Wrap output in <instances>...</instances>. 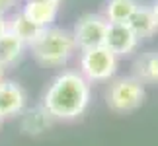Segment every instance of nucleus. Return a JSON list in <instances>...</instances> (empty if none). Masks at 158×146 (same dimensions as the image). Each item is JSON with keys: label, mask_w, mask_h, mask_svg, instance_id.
Returning a JSON list of instances; mask_svg holds the SVG:
<instances>
[{"label": "nucleus", "mask_w": 158, "mask_h": 146, "mask_svg": "<svg viewBox=\"0 0 158 146\" xmlns=\"http://www.w3.org/2000/svg\"><path fill=\"white\" fill-rule=\"evenodd\" d=\"M8 31L14 35V37L20 39L26 47H31L35 41L41 37V33H43L45 29L35 26L31 20H27L20 10V12H16L14 16L8 18Z\"/></svg>", "instance_id": "9"}, {"label": "nucleus", "mask_w": 158, "mask_h": 146, "mask_svg": "<svg viewBox=\"0 0 158 146\" xmlns=\"http://www.w3.org/2000/svg\"><path fill=\"white\" fill-rule=\"evenodd\" d=\"M150 10H152V16H154V23H156V31H158V0L150 6Z\"/></svg>", "instance_id": "17"}, {"label": "nucleus", "mask_w": 158, "mask_h": 146, "mask_svg": "<svg viewBox=\"0 0 158 146\" xmlns=\"http://www.w3.org/2000/svg\"><path fill=\"white\" fill-rule=\"evenodd\" d=\"M26 49L27 47L18 37H14L10 31L4 33L2 37H0V66L10 68V66H14L16 63H20L23 53H26Z\"/></svg>", "instance_id": "14"}, {"label": "nucleus", "mask_w": 158, "mask_h": 146, "mask_svg": "<svg viewBox=\"0 0 158 146\" xmlns=\"http://www.w3.org/2000/svg\"><path fill=\"white\" fill-rule=\"evenodd\" d=\"M18 0H0V16H8L16 8Z\"/></svg>", "instance_id": "15"}, {"label": "nucleus", "mask_w": 158, "mask_h": 146, "mask_svg": "<svg viewBox=\"0 0 158 146\" xmlns=\"http://www.w3.org/2000/svg\"><path fill=\"white\" fill-rule=\"evenodd\" d=\"M51 125H53V117L43 109V105L26 109L22 113V131L26 135H31V136L43 135Z\"/></svg>", "instance_id": "11"}, {"label": "nucleus", "mask_w": 158, "mask_h": 146, "mask_svg": "<svg viewBox=\"0 0 158 146\" xmlns=\"http://www.w3.org/2000/svg\"><path fill=\"white\" fill-rule=\"evenodd\" d=\"M133 76L143 84L156 86L158 84V51L141 53L133 63Z\"/></svg>", "instance_id": "10"}, {"label": "nucleus", "mask_w": 158, "mask_h": 146, "mask_svg": "<svg viewBox=\"0 0 158 146\" xmlns=\"http://www.w3.org/2000/svg\"><path fill=\"white\" fill-rule=\"evenodd\" d=\"M139 43L141 41L137 39V35L131 31L127 23H109L107 26L104 47H107L115 57H129L131 53L137 51Z\"/></svg>", "instance_id": "6"}, {"label": "nucleus", "mask_w": 158, "mask_h": 146, "mask_svg": "<svg viewBox=\"0 0 158 146\" xmlns=\"http://www.w3.org/2000/svg\"><path fill=\"white\" fill-rule=\"evenodd\" d=\"M33 59L41 66L47 68H59L64 66L69 60L78 53L76 41L72 37V31L63 27H47L41 37L29 47Z\"/></svg>", "instance_id": "2"}, {"label": "nucleus", "mask_w": 158, "mask_h": 146, "mask_svg": "<svg viewBox=\"0 0 158 146\" xmlns=\"http://www.w3.org/2000/svg\"><path fill=\"white\" fill-rule=\"evenodd\" d=\"M106 101L115 113H131L144 103V84L135 76L115 78L107 88Z\"/></svg>", "instance_id": "4"}, {"label": "nucleus", "mask_w": 158, "mask_h": 146, "mask_svg": "<svg viewBox=\"0 0 158 146\" xmlns=\"http://www.w3.org/2000/svg\"><path fill=\"white\" fill-rule=\"evenodd\" d=\"M8 33V16H0V37Z\"/></svg>", "instance_id": "16"}, {"label": "nucleus", "mask_w": 158, "mask_h": 146, "mask_svg": "<svg viewBox=\"0 0 158 146\" xmlns=\"http://www.w3.org/2000/svg\"><path fill=\"white\" fill-rule=\"evenodd\" d=\"M92 99V84L78 70H63L47 86L41 105L53 121H74L86 113Z\"/></svg>", "instance_id": "1"}, {"label": "nucleus", "mask_w": 158, "mask_h": 146, "mask_svg": "<svg viewBox=\"0 0 158 146\" xmlns=\"http://www.w3.org/2000/svg\"><path fill=\"white\" fill-rule=\"evenodd\" d=\"M127 26L131 27V31L137 35L139 41L148 39L156 33V23H154V16L150 6H139L135 10V14L129 18Z\"/></svg>", "instance_id": "12"}, {"label": "nucleus", "mask_w": 158, "mask_h": 146, "mask_svg": "<svg viewBox=\"0 0 158 146\" xmlns=\"http://www.w3.org/2000/svg\"><path fill=\"white\" fill-rule=\"evenodd\" d=\"M119 68V57L109 51L107 47H94L80 51L78 57V72L90 84H102L113 80Z\"/></svg>", "instance_id": "3"}, {"label": "nucleus", "mask_w": 158, "mask_h": 146, "mask_svg": "<svg viewBox=\"0 0 158 146\" xmlns=\"http://www.w3.org/2000/svg\"><path fill=\"white\" fill-rule=\"evenodd\" d=\"M139 6V0H107L102 16L107 23H127Z\"/></svg>", "instance_id": "13"}, {"label": "nucleus", "mask_w": 158, "mask_h": 146, "mask_svg": "<svg viewBox=\"0 0 158 146\" xmlns=\"http://www.w3.org/2000/svg\"><path fill=\"white\" fill-rule=\"evenodd\" d=\"M0 123H2V117H0Z\"/></svg>", "instance_id": "19"}, {"label": "nucleus", "mask_w": 158, "mask_h": 146, "mask_svg": "<svg viewBox=\"0 0 158 146\" xmlns=\"http://www.w3.org/2000/svg\"><path fill=\"white\" fill-rule=\"evenodd\" d=\"M27 105V95L18 82L2 80L0 82V117L10 119L16 115H22Z\"/></svg>", "instance_id": "7"}, {"label": "nucleus", "mask_w": 158, "mask_h": 146, "mask_svg": "<svg viewBox=\"0 0 158 146\" xmlns=\"http://www.w3.org/2000/svg\"><path fill=\"white\" fill-rule=\"evenodd\" d=\"M63 0H27L22 6V14L39 27H53Z\"/></svg>", "instance_id": "8"}, {"label": "nucleus", "mask_w": 158, "mask_h": 146, "mask_svg": "<svg viewBox=\"0 0 158 146\" xmlns=\"http://www.w3.org/2000/svg\"><path fill=\"white\" fill-rule=\"evenodd\" d=\"M107 26L109 23L102 14H84L78 18V22L72 27V37L76 41L78 51H86V49L104 45Z\"/></svg>", "instance_id": "5"}, {"label": "nucleus", "mask_w": 158, "mask_h": 146, "mask_svg": "<svg viewBox=\"0 0 158 146\" xmlns=\"http://www.w3.org/2000/svg\"><path fill=\"white\" fill-rule=\"evenodd\" d=\"M4 80V66H0V82Z\"/></svg>", "instance_id": "18"}, {"label": "nucleus", "mask_w": 158, "mask_h": 146, "mask_svg": "<svg viewBox=\"0 0 158 146\" xmlns=\"http://www.w3.org/2000/svg\"><path fill=\"white\" fill-rule=\"evenodd\" d=\"M23 2H27V0H23Z\"/></svg>", "instance_id": "20"}]
</instances>
